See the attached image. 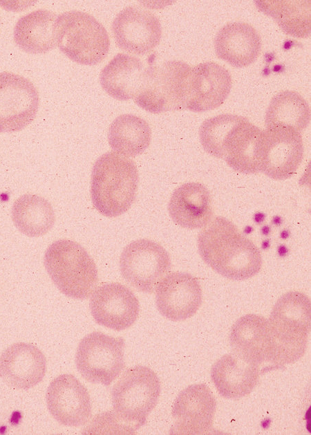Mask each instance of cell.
I'll list each match as a JSON object with an SVG mask.
<instances>
[{"label":"cell","mask_w":311,"mask_h":435,"mask_svg":"<svg viewBox=\"0 0 311 435\" xmlns=\"http://www.w3.org/2000/svg\"><path fill=\"white\" fill-rule=\"evenodd\" d=\"M229 343L233 353L248 364L260 367L271 362L272 339L263 316L247 314L240 317L232 327Z\"/></svg>","instance_id":"obj_20"},{"label":"cell","mask_w":311,"mask_h":435,"mask_svg":"<svg viewBox=\"0 0 311 435\" xmlns=\"http://www.w3.org/2000/svg\"><path fill=\"white\" fill-rule=\"evenodd\" d=\"M168 210L173 222L182 228H203L213 216L210 193L199 183H185L173 192Z\"/></svg>","instance_id":"obj_22"},{"label":"cell","mask_w":311,"mask_h":435,"mask_svg":"<svg viewBox=\"0 0 311 435\" xmlns=\"http://www.w3.org/2000/svg\"><path fill=\"white\" fill-rule=\"evenodd\" d=\"M203 228L198 237L199 254L216 272L230 279L244 280L260 271L259 249L232 221L218 216Z\"/></svg>","instance_id":"obj_1"},{"label":"cell","mask_w":311,"mask_h":435,"mask_svg":"<svg viewBox=\"0 0 311 435\" xmlns=\"http://www.w3.org/2000/svg\"><path fill=\"white\" fill-rule=\"evenodd\" d=\"M12 219L21 232L30 237H38L53 228L55 216L48 200L37 194H26L14 202Z\"/></svg>","instance_id":"obj_27"},{"label":"cell","mask_w":311,"mask_h":435,"mask_svg":"<svg viewBox=\"0 0 311 435\" xmlns=\"http://www.w3.org/2000/svg\"><path fill=\"white\" fill-rule=\"evenodd\" d=\"M202 302L198 279L191 274L174 272L167 275L156 288V302L162 315L171 321L191 317Z\"/></svg>","instance_id":"obj_16"},{"label":"cell","mask_w":311,"mask_h":435,"mask_svg":"<svg viewBox=\"0 0 311 435\" xmlns=\"http://www.w3.org/2000/svg\"><path fill=\"white\" fill-rule=\"evenodd\" d=\"M89 306L98 324L118 331L132 326L140 312V303L133 291L117 282L95 288Z\"/></svg>","instance_id":"obj_14"},{"label":"cell","mask_w":311,"mask_h":435,"mask_svg":"<svg viewBox=\"0 0 311 435\" xmlns=\"http://www.w3.org/2000/svg\"><path fill=\"white\" fill-rule=\"evenodd\" d=\"M44 266L50 279L65 295L77 299L88 297L98 281L93 259L78 243L60 239L46 250Z\"/></svg>","instance_id":"obj_5"},{"label":"cell","mask_w":311,"mask_h":435,"mask_svg":"<svg viewBox=\"0 0 311 435\" xmlns=\"http://www.w3.org/2000/svg\"><path fill=\"white\" fill-rule=\"evenodd\" d=\"M214 48L217 56L234 67L243 68L254 62L261 50L260 35L250 24L229 23L216 35Z\"/></svg>","instance_id":"obj_21"},{"label":"cell","mask_w":311,"mask_h":435,"mask_svg":"<svg viewBox=\"0 0 311 435\" xmlns=\"http://www.w3.org/2000/svg\"><path fill=\"white\" fill-rule=\"evenodd\" d=\"M123 278L139 291L153 293L171 269L167 251L147 239L135 240L123 250L120 259Z\"/></svg>","instance_id":"obj_11"},{"label":"cell","mask_w":311,"mask_h":435,"mask_svg":"<svg viewBox=\"0 0 311 435\" xmlns=\"http://www.w3.org/2000/svg\"><path fill=\"white\" fill-rule=\"evenodd\" d=\"M216 406L214 396L207 385L188 386L179 393L173 402L172 434H209Z\"/></svg>","instance_id":"obj_13"},{"label":"cell","mask_w":311,"mask_h":435,"mask_svg":"<svg viewBox=\"0 0 311 435\" xmlns=\"http://www.w3.org/2000/svg\"><path fill=\"white\" fill-rule=\"evenodd\" d=\"M55 12L39 9L22 16L14 28V40L23 51L28 53H44L57 46Z\"/></svg>","instance_id":"obj_24"},{"label":"cell","mask_w":311,"mask_h":435,"mask_svg":"<svg viewBox=\"0 0 311 435\" xmlns=\"http://www.w3.org/2000/svg\"><path fill=\"white\" fill-rule=\"evenodd\" d=\"M303 156L302 137L292 128L276 126L261 131L256 151L259 172L276 180L288 179L296 172Z\"/></svg>","instance_id":"obj_10"},{"label":"cell","mask_w":311,"mask_h":435,"mask_svg":"<svg viewBox=\"0 0 311 435\" xmlns=\"http://www.w3.org/2000/svg\"><path fill=\"white\" fill-rule=\"evenodd\" d=\"M112 31L117 45L135 55L152 50L160 42L162 27L151 12L138 6H128L114 19Z\"/></svg>","instance_id":"obj_15"},{"label":"cell","mask_w":311,"mask_h":435,"mask_svg":"<svg viewBox=\"0 0 311 435\" xmlns=\"http://www.w3.org/2000/svg\"><path fill=\"white\" fill-rule=\"evenodd\" d=\"M138 172L129 157L107 152L95 163L91 181V195L95 209L107 217L126 212L138 191Z\"/></svg>","instance_id":"obj_4"},{"label":"cell","mask_w":311,"mask_h":435,"mask_svg":"<svg viewBox=\"0 0 311 435\" xmlns=\"http://www.w3.org/2000/svg\"><path fill=\"white\" fill-rule=\"evenodd\" d=\"M191 69L187 63L177 60L149 66L133 98L135 102L153 113L185 109Z\"/></svg>","instance_id":"obj_8"},{"label":"cell","mask_w":311,"mask_h":435,"mask_svg":"<svg viewBox=\"0 0 311 435\" xmlns=\"http://www.w3.org/2000/svg\"><path fill=\"white\" fill-rule=\"evenodd\" d=\"M258 8L276 21L287 35L305 38L310 35V1L260 0Z\"/></svg>","instance_id":"obj_28"},{"label":"cell","mask_w":311,"mask_h":435,"mask_svg":"<svg viewBox=\"0 0 311 435\" xmlns=\"http://www.w3.org/2000/svg\"><path fill=\"white\" fill-rule=\"evenodd\" d=\"M47 407L59 423L77 427L88 422L91 402L87 389L72 374H62L49 385L46 394Z\"/></svg>","instance_id":"obj_17"},{"label":"cell","mask_w":311,"mask_h":435,"mask_svg":"<svg viewBox=\"0 0 311 435\" xmlns=\"http://www.w3.org/2000/svg\"><path fill=\"white\" fill-rule=\"evenodd\" d=\"M311 304L305 294L290 291L274 304L268 321L272 344L271 362L285 365L304 354L310 332Z\"/></svg>","instance_id":"obj_3"},{"label":"cell","mask_w":311,"mask_h":435,"mask_svg":"<svg viewBox=\"0 0 311 435\" xmlns=\"http://www.w3.org/2000/svg\"><path fill=\"white\" fill-rule=\"evenodd\" d=\"M211 377L218 393L226 398L249 395L259 380V367L248 364L235 354H225L211 369Z\"/></svg>","instance_id":"obj_23"},{"label":"cell","mask_w":311,"mask_h":435,"mask_svg":"<svg viewBox=\"0 0 311 435\" xmlns=\"http://www.w3.org/2000/svg\"><path fill=\"white\" fill-rule=\"evenodd\" d=\"M109 143L113 151L126 157H135L149 146L151 130L143 118L133 114H122L111 124Z\"/></svg>","instance_id":"obj_26"},{"label":"cell","mask_w":311,"mask_h":435,"mask_svg":"<svg viewBox=\"0 0 311 435\" xmlns=\"http://www.w3.org/2000/svg\"><path fill=\"white\" fill-rule=\"evenodd\" d=\"M144 68L138 57L118 53L104 67L100 74L102 89L119 100L133 98L142 82Z\"/></svg>","instance_id":"obj_25"},{"label":"cell","mask_w":311,"mask_h":435,"mask_svg":"<svg viewBox=\"0 0 311 435\" xmlns=\"http://www.w3.org/2000/svg\"><path fill=\"white\" fill-rule=\"evenodd\" d=\"M261 131L246 118L221 114L205 120L199 136L208 154L225 160L237 172L254 174L259 172L256 151Z\"/></svg>","instance_id":"obj_2"},{"label":"cell","mask_w":311,"mask_h":435,"mask_svg":"<svg viewBox=\"0 0 311 435\" xmlns=\"http://www.w3.org/2000/svg\"><path fill=\"white\" fill-rule=\"evenodd\" d=\"M232 88V77L223 66L214 62L191 67L187 91L185 109L204 112L221 105Z\"/></svg>","instance_id":"obj_18"},{"label":"cell","mask_w":311,"mask_h":435,"mask_svg":"<svg viewBox=\"0 0 311 435\" xmlns=\"http://www.w3.org/2000/svg\"><path fill=\"white\" fill-rule=\"evenodd\" d=\"M46 371V359L35 345L18 342L0 356V376L9 386L28 389L39 384Z\"/></svg>","instance_id":"obj_19"},{"label":"cell","mask_w":311,"mask_h":435,"mask_svg":"<svg viewBox=\"0 0 311 435\" xmlns=\"http://www.w3.org/2000/svg\"><path fill=\"white\" fill-rule=\"evenodd\" d=\"M56 41L69 59L84 65L100 63L106 56L110 46L103 25L90 14L78 10L57 16Z\"/></svg>","instance_id":"obj_7"},{"label":"cell","mask_w":311,"mask_h":435,"mask_svg":"<svg viewBox=\"0 0 311 435\" xmlns=\"http://www.w3.org/2000/svg\"><path fill=\"white\" fill-rule=\"evenodd\" d=\"M77 371L86 380L108 386L124 367V340L92 332L80 341L75 354Z\"/></svg>","instance_id":"obj_9"},{"label":"cell","mask_w":311,"mask_h":435,"mask_svg":"<svg viewBox=\"0 0 311 435\" xmlns=\"http://www.w3.org/2000/svg\"><path fill=\"white\" fill-rule=\"evenodd\" d=\"M310 121V110L305 100L297 92L284 91L271 100L265 114L266 127L281 126L301 133Z\"/></svg>","instance_id":"obj_29"},{"label":"cell","mask_w":311,"mask_h":435,"mask_svg":"<svg viewBox=\"0 0 311 435\" xmlns=\"http://www.w3.org/2000/svg\"><path fill=\"white\" fill-rule=\"evenodd\" d=\"M39 93L27 78L10 72L0 73V133L22 130L35 118Z\"/></svg>","instance_id":"obj_12"},{"label":"cell","mask_w":311,"mask_h":435,"mask_svg":"<svg viewBox=\"0 0 311 435\" xmlns=\"http://www.w3.org/2000/svg\"><path fill=\"white\" fill-rule=\"evenodd\" d=\"M160 394V381L149 367L127 369L111 390L115 420L126 428L138 429L155 408Z\"/></svg>","instance_id":"obj_6"}]
</instances>
